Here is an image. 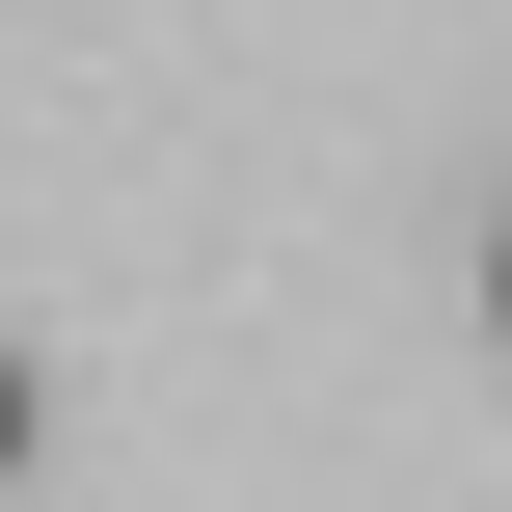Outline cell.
<instances>
[{
	"instance_id": "obj_1",
	"label": "cell",
	"mask_w": 512,
	"mask_h": 512,
	"mask_svg": "<svg viewBox=\"0 0 512 512\" xmlns=\"http://www.w3.org/2000/svg\"><path fill=\"white\" fill-rule=\"evenodd\" d=\"M0 486H27V351H0Z\"/></svg>"
},
{
	"instance_id": "obj_2",
	"label": "cell",
	"mask_w": 512,
	"mask_h": 512,
	"mask_svg": "<svg viewBox=\"0 0 512 512\" xmlns=\"http://www.w3.org/2000/svg\"><path fill=\"white\" fill-rule=\"evenodd\" d=\"M486 324H512V243H486Z\"/></svg>"
}]
</instances>
